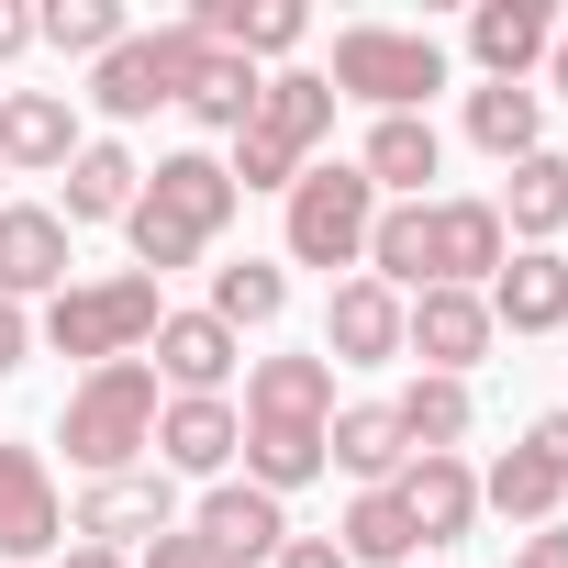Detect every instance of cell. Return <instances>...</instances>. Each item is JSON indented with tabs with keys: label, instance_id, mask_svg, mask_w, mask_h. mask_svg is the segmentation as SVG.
Wrapping results in <instances>:
<instances>
[{
	"label": "cell",
	"instance_id": "obj_1",
	"mask_svg": "<svg viewBox=\"0 0 568 568\" xmlns=\"http://www.w3.org/2000/svg\"><path fill=\"white\" fill-rule=\"evenodd\" d=\"M234 168L212 156V145H179V156H156L145 168V190H134V212H123V234H134V267L145 278H168V267H201L212 245H223V223H234Z\"/></svg>",
	"mask_w": 568,
	"mask_h": 568
},
{
	"label": "cell",
	"instance_id": "obj_6",
	"mask_svg": "<svg viewBox=\"0 0 568 568\" xmlns=\"http://www.w3.org/2000/svg\"><path fill=\"white\" fill-rule=\"evenodd\" d=\"M335 101H368V112H424L446 90V45L435 34H402V23H346L335 34Z\"/></svg>",
	"mask_w": 568,
	"mask_h": 568
},
{
	"label": "cell",
	"instance_id": "obj_18",
	"mask_svg": "<svg viewBox=\"0 0 568 568\" xmlns=\"http://www.w3.org/2000/svg\"><path fill=\"white\" fill-rule=\"evenodd\" d=\"M324 357H335V368H390V357H402V291H379V278H335Z\"/></svg>",
	"mask_w": 568,
	"mask_h": 568
},
{
	"label": "cell",
	"instance_id": "obj_34",
	"mask_svg": "<svg viewBox=\"0 0 568 568\" xmlns=\"http://www.w3.org/2000/svg\"><path fill=\"white\" fill-rule=\"evenodd\" d=\"M335 546H346V568H402V557H413V524H402L390 490H357L346 524H335Z\"/></svg>",
	"mask_w": 568,
	"mask_h": 568
},
{
	"label": "cell",
	"instance_id": "obj_31",
	"mask_svg": "<svg viewBox=\"0 0 568 568\" xmlns=\"http://www.w3.org/2000/svg\"><path fill=\"white\" fill-rule=\"evenodd\" d=\"M278 313H291V278H278L267 256H234V267H212V324H223V335H267Z\"/></svg>",
	"mask_w": 568,
	"mask_h": 568
},
{
	"label": "cell",
	"instance_id": "obj_41",
	"mask_svg": "<svg viewBox=\"0 0 568 568\" xmlns=\"http://www.w3.org/2000/svg\"><path fill=\"white\" fill-rule=\"evenodd\" d=\"M57 568H134V557H112V546H68Z\"/></svg>",
	"mask_w": 568,
	"mask_h": 568
},
{
	"label": "cell",
	"instance_id": "obj_30",
	"mask_svg": "<svg viewBox=\"0 0 568 568\" xmlns=\"http://www.w3.org/2000/svg\"><path fill=\"white\" fill-rule=\"evenodd\" d=\"M256 68L245 57H223V45H201V68H190V90H179V112L201 123V134H245V112H256Z\"/></svg>",
	"mask_w": 568,
	"mask_h": 568
},
{
	"label": "cell",
	"instance_id": "obj_7",
	"mask_svg": "<svg viewBox=\"0 0 568 568\" xmlns=\"http://www.w3.org/2000/svg\"><path fill=\"white\" fill-rule=\"evenodd\" d=\"M190 68H201V34H190V23H156V34H123V45L90 68V101H101V123H145L156 101L190 90Z\"/></svg>",
	"mask_w": 568,
	"mask_h": 568
},
{
	"label": "cell",
	"instance_id": "obj_16",
	"mask_svg": "<svg viewBox=\"0 0 568 568\" xmlns=\"http://www.w3.org/2000/svg\"><path fill=\"white\" fill-rule=\"evenodd\" d=\"M190 535H201L223 568H245V557H278V546H291V501H267L256 479H212L201 513H190Z\"/></svg>",
	"mask_w": 568,
	"mask_h": 568
},
{
	"label": "cell",
	"instance_id": "obj_3",
	"mask_svg": "<svg viewBox=\"0 0 568 568\" xmlns=\"http://www.w3.org/2000/svg\"><path fill=\"white\" fill-rule=\"evenodd\" d=\"M335 134V79L324 68H278L234 134V190H291L313 168V145Z\"/></svg>",
	"mask_w": 568,
	"mask_h": 568
},
{
	"label": "cell",
	"instance_id": "obj_29",
	"mask_svg": "<svg viewBox=\"0 0 568 568\" xmlns=\"http://www.w3.org/2000/svg\"><path fill=\"white\" fill-rule=\"evenodd\" d=\"M390 424H402L413 457H457L468 424H479V402H468V379H413V390L390 402Z\"/></svg>",
	"mask_w": 568,
	"mask_h": 568
},
{
	"label": "cell",
	"instance_id": "obj_28",
	"mask_svg": "<svg viewBox=\"0 0 568 568\" xmlns=\"http://www.w3.org/2000/svg\"><path fill=\"white\" fill-rule=\"evenodd\" d=\"M490 212H501V234H513V245H557V223H568V156H546V145H535V156L501 179V201H490Z\"/></svg>",
	"mask_w": 568,
	"mask_h": 568
},
{
	"label": "cell",
	"instance_id": "obj_38",
	"mask_svg": "<svg viewBox=\"0 0 568 568\" xmlns=\"http://www.w3.org/2000/svg\"><path fill=\"white\" fill-rule=\"evenodd\" d=\"M513 568H568V524H535V535L513 546Z\"/></svg>",
	"mask_w": 568,
	"mask_h": 568
},
{
	"label": "cell",
	"instance_id": "obj_11",
	"mask_svg": "<svg viewBox=\"0 0 568 568\" xmlns=\"http://www.w3.org/2000/svg\"><path fill=\"white\" fill-rule=\"evenodd\" d=\"M234 357H245V335H223L212 313H168V324H156V346H145V368H156V390H168V402H223Z\"/></svg>",
	"mask_w": 568,
	"mask_h": 568
},
{
	"label": "cell",
	"instance_id": "obj_25",
	"mask_svg": "<svg viewBox=\"0 0 568 568\" xmlns=\"http://www.w3.org/2000/svg\"><path fill=\"white\" fill-rule=\"evenodd\" d=\"M324 468H346L357 490H390V479L413 468V446H402V424H390V402H346V413L324 424Z\"/></svg>",
	"mask_w": 568,
	"mask_h": 568
},
{
	"label": "cell",
	"instance_id": "obj_35",
	"mask_svg": "<svg viewBox=\"0 0 568 568\" xmlns=\"http://www.w3.org/2000/svg\"><path fill=\"white\" fill-rule=\"evenodd\" d=\"M134 568H223V557H212V546H201L190 524H168V535H156V546H145Z\"/></svg>",
	"mask_w": 568,
	"mask_h": 568
},
{
	"label": "cell",
	"instance_id": "obj_19",
	"mask_svg": "<svg viewBox=\"0 0 568 568\" xmlns=\"http://www.w3.org/2000/svg\"><path fill=\"white\" fill-rule=\"evenodd\" d=\"M435 168H446V134H435L424 112H379L368 145H357V179H368L379 201H435V190H424Z\"/></svg>",
	"mask_w": 568,
	"mask_h": 568
},
{
	"label": "cell",
	"instance_id": "obj_13",
	"mask_svg": "<svg viewBox=\"0 0 568 568\" xmlns=\"http://www.w3.org/2000/svg\"><path fill=\"white\" fill-rule=\"evenodd\" d=\"M79 145L90 134H79L68 90H0V179H57Z\"/></svg>",
	"mask_w": 568,
	"mask_h": 568
},
{
	"label": "cell",
	"instance_id": "obj_27",
	"mask_svg": "<svg viewBox=\"0 0 568 568\" xmlns=\"http://www.w3.org/2000/svg\"><path fill=\"white\" fill-rule=\"evenodd\" d=\"M468 145L501 156V168H524V156L546 145V90H501V79H479V90H468Z\"/></svg>",
	"mask_w": 568,
	"mask_h": 568
},
{
	"label": "cell",
	"instance_id": "obj_5",
	"mask_svg": "<svg viewBox=\"0 0 568 568\" xmlns=\"http://www.w3.org/2000/svg\"><path fill=\"white\" fill-rule=\"evenodd\" d=\"M278 201H291V212H278V245H291V267H346V278H357L368 223H379V190L357 179V156H313Z\"/></svg>",
	"mask_w": 568,
	"mask_h": 568
},
{
	"label": "cell",
	"instance_id": "obj_40",
	"mask_svg": "<svg viewBox=\"0 0 568 568\" xmlns=\"http://www.w3.org/2000/svg\"><path fill=\"white\" fill-rule=\"evenodd\" d=\"M546 90L568 101V23H557V45H546Z\"/></svg>",
	"mask_w": 568,
	"mask_h": 568
},
{
	"label": "cell",
	"instance_id": "obj_4",
	"mask_svg": "<svg viewBox=\"0 0 568 568\" xmlns=\"http://www.w3.org/2000/svg\"><path fill=\"white\" fill-rule=\"evenodd\" d=\"M156 324H168V302H156V278H145V267L68 278V291L45 302V346H57V357H90V368L145 357V346H156Z\"/></svg>",
	"mask_w": 568,
	"mask_h": 568
},
{
	"label": "cell",
	"instance_id": "obj_17",
	"mask_svg": "<svg viewBox=\"0 0 568 568\" xmlns=\"http://www.w3.org/2000/svg\"><path fill=\"white\" fill-rule=\"evenodd\" d=\"M390 501H402L413 546H457V535L479 524V468H468V457H413V468L390 479Z\"/></svg>",
	"mask_w": 568,
	"mask_h": 568
},
{
	"label": "cell",
	"instance_id": "obj_24",
	"mask_svg": "<svg viewBox=\"0 0 568 568\" xmlns=\"http://www.w3.org/2000/svg\"><path fill=\"white\" fill-rule=\"evenodd\" d=\"M234 446H245V413L234 402H168L156 413V468H179V479H223Z\"/></svg>",
	"mask_w": 568,
	"mask_h": 568
},
{
	"label": "cell",
	"instance_id": "obj_21",
	"mask_svg": "<svg viewBox=\"0 0 568 568\" xmlns=\"http://www.w3.org/2000/svg\"><path fill=\"white\" fill-rule=\"evenodd\" d=\"M546 45H557V12H546V0H479V12H468V57H479V79H501V90H524V68H546Z\"/></svg>",
	"mask_w": 568,
	"mask_h": 568
},
{
	"label": "cell",
	"instance_id": "obj_32",
	"mask_svg": "<svg viewBox=\"0 0 568 568\" xmlns=\"http://www.w3.org/2000/svg\"><path fill=\"white\" fill-rule=\"evenodd\" d=\"M245 479L267 490V501H291L302 479H324V435H302V424H245Z\"/></svg>",
	"mask_w": 568,
	"mask_h": 568
},
{
	"label": "cell",
	"instance_id": "obj_37",
	"mask_svg": "<svg viewBox=\"0 0 568 568\" xmlns=\"http://www.w3.org/2000/svg\"><path fill=\"white\" fill-rule=\"evenodd\" d=\"M267 568H346V546H335V535H291V546H278Z\"/></svg>",
	"mask_w": 568,
	"mask_h": 568
},
{
	"label": "cell",
	"instance_id": "obj_36",
	"mask_svg": "<svg viewBox=\"0 0 568 568\" xmlns=\"http://www.w3.org/2000/svg\"><path fill=\"white\" fill-rule=\"evenodd\" d=\"M23 357H34V313H23V302H0V379H12Z\"/></svg>",
	"mask_w": 568,
	"mask_h": 568
},
{
	"label": "cell",
	"instance_id": "obj_33",
	"mask_svg": "<svg viewBox=\"0 0 568 568\" xmlns=\"http://www.w3.org/2000/svg\"><path fill=\"white\" fill-rule=\"evenodd\" d=\"M134 23H123V0H45V12H34V45H57V57H112Z\"/></svg>",
	"mask_w": 568,
	"mask_h": 568
},
{
	"label": "cell",
	"instance_id": "obj_8",
	"mask_svg": "<svg viewBox=\"0 0 568 568\" xmlns=\"http://www.w3.org/2000/svg\"><path fill=\"white\" fill-rule=\"evenodd\" d=\"M557 501H568V413H535L524 435H513V457L479 479V513H501V524H557Z\"/></svg>",
	"mask_w": 568,
	"mask_h": 568
},
{
	"label": "cell",
	"instance_id": "obj_10",
	"mask_svg": "<svg viewBox=\"0 0 568 568\" xmlns=\"http://www.w3.org/2000/svg\"><path fill=\"white\" fill-rule=\"evenodd\" d=\"M168 524H179V490H168V468L90 479V490H79V513H68V535H79V546H112V557H123V546H156Z\"/></svg>",
	"mask_w": 568,
	"mask_h": 568
},
{
	"label": "cell",
	"instance_id": "obj_26",
	"mask_svg": "<svg viewBox=\"0 0 568 568\" xmlns=\"http://www.w3.org/2000/svg\"><path fill=\"white\" fill-rule=\"evenodd\" d=\"M57 179H68V190H57V223H68V234H79V223H123L134 190H145V168H134L123 145H79Z\"/></svg>",
	"mask_w": 568,
	"mask_h": 568
},
{
	"label": "cell",
	"instance_id": "obj_12",
	"mask_svg": "<svg viewBox=\"0 0 568 568\" xmlns=\"http://www.w3.org/2000/svg\"><path fill=\"white\" fill-rule=\"evenodd\" d=\"M68 546V501H57V468L34 446H0V557H57Z\"/></svg>",
	"mask_w": 568,
	"mask_h": 568
},
{
	"label": "cell",
	"instance_id": "obj_20",
	"mask_svg": "<svg viewBox=\"0 0 568 568\" xmlns=\"http://www.w3.org/2000/svg\"><path fill=\"white\" fill-rule=\"evenodd\" d=\"M479 302H490V324H513V335H557V324H568V256H557V245H513Z\"/></svg>",
	"mask_w": 568,
	"mask_h": 568
},
{
	"label": "cell",
	"instance_id": "obj_22",
	"mask_svg": "<svg viewBox=\"0 0 568 568\" xmlns=\"http://www.w3.org/2000/svg\"><path fill=\"white\" fill-rule=\"evenodd\" d=\"M245 424H302V435H324V424H335V357H256V368H245Z\"/></svg>",
	"mask_w": 568,
	"mask_h": 568
},
{
	"label": "cell",
	"instance_id": "obj_23",
	"mask_svg": "<svg viewBox=\"0 0 568 568\" xmlns=\"http://www.w3.org/2000/svg\"><path fill=\"white\" fill-rule=\"evenodd\" d=\"M201 45H223V57H291L302 34H313V12H302V0H201V12H179Z\"/></svg>",
	"mask_w": 568,
	"mask_h": 568
},
{
	"label": "cell",
	"instance_id": "obj_2",
	"mask_svg": "<svg viewBox=\"0 0 568 568\" xmlns=\"http://www.w3.org/2000/svg\"><path fill=\"white\" fill-rule=\"evenodd\" d=\"M156 413H168L156 368H145V357H112V368H90V379L68 390V413H57V446H68V468H90V479H123L134 457H156Z\"/></svg>",
	"mask_w": 568,
	"mask_h": 568
},
{
	"label": "cell",
	"instance_id": "obj_15",
	"mask_svg": "<svg viewBox=\"0 0 568 568\" xmlns=\"http://www.w3.org/2000/svg\"><path fill=\"white\" fill-rule=\"evenodd\" d=\"M424 256H435V291H490L501 256H513V234H501L490 201H435L424 212Z\"/></svg>",
	"mask_w": 568,
	"mask_h": 568
},
{
	"label": "cell",
	"instance_id": "obj_39",
	"mask_svg": "<svg viewBox=\"0 0 568 568\" xmlns=\"http://www.w3.org/2000/svg\"><path fill=\"white\" fill-rule=\"evenodd\" d=\"M23 45H34V12H23V0H0V68H12Z\"/></svg>",
	"mask_w": 568,
	"mask_h": 568
},
{
	"label": "cell",
	"instance_id": "obj_9",
	"mask_svg": "<svg viewBox=\"0 0 568 568\" xmlns=\"http://www.w3.org/2000/svg\"><path fill=\"white\" fill-rule=\"evenodd\" d=\"M490 302L479 291H413L402 302V357H424V379H468L479 357H490Z\"/></svg>",
	"mask_w": 568,
	"mask_h": 568
},
{
	"label": "cell",
	"instance_id": "obj_14",
	"mask_svg": "<svg viewBox=\"0 0 568 568\" xmlns=\"http://www.w3.org/2000/svg\"><path fill=\"white\" fill-rule=\"evenodd\" d=\"M57 291H68L57 201H0V302H57Z\"/></svg>",
	"mask_w": 568,
	"mask_h": 568
}]
</instances>
